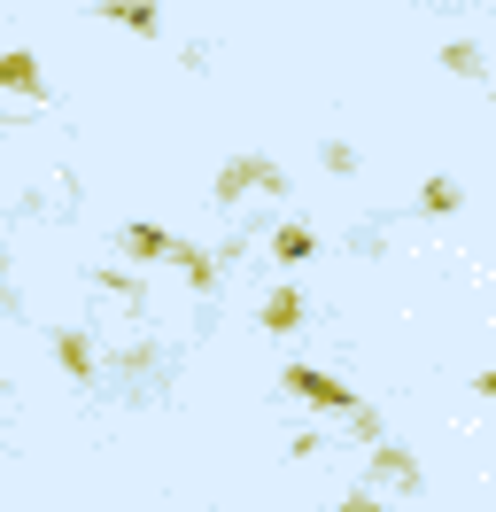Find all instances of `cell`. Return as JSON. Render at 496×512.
Returning <instances> with one entry per match:
<instances>
[{"instance_id": "obj_3", "label": "cell", "mask_w": 496, "mask_h": 512, "mask_svg": "<svg viewBox=\"0 0 496 512\" xmlns=\"http://www.w3.org/2000/svg\"><path fill=\"white\" fill-rule=\"evenodd\" d=\"M295 319H303V295H272V303H264V326H272V334H287Z\"/></svg>"}, {"instance_id": "obj_8", "label": "cell", "mask_w": 496, "mask_h": 512, "mask_svg": "<svg viewBox=\"0 0 496 512\" xmlns=\"http://www.w3.org/2000/svg\"><path fill=\"white\" fill-rule=\"evenodd\" d=\"M179 264H186V280H194V288H217V264H210V256H194V249H186Z\"/></svg>"}, {"instance_id": "obj_5", "label": "cell", "mask_w": 496, "mask_h": 512, "mask_svg": "<svg viewBox=\"0 0 496 512\" xmlns=\"http://www.w3.org/2000/svg\"><path fill=\"white\" fill-rule=\"evenodd\" d=\"M380 474H388V481H403V489H419V466H411L403 450H380Z\"/></svg>"}, {"instance_id": "obj_2", "label": "cell", "mask_w": 496, "mask_h": 512, "mask_svg": "<svg viewBox=\"0 0 496 512\" xmlns=\"http://www.w3.org/2000/svg\"><path fill=\"white\" fill-rule=\"evenodd\" d=\"M0 86H8V94L47 101V78H39V63H31V55H0Z\"/></svg>"}, {"instance_id": "obj_9", "label": "cell", "mask_w": 496, "mask_h": 512, "mask_svg": "<svg viewBox=\"0 0 496 512\" xmlns=\"http://www.w3.org/2000/svg\"><path fill=\"white\" fill-rule=\"evenodd\" d=\"M55 357L70 365V373H86V342H78V334H55Z\"/></svg>"}, {"instance_id": "obj_10", "label": "cell", "mask_w": 496, "mask_h": 512, "mask_svg": "<svg viewBox=\"0 0 496 512\" xmlns=\"http://www.w3.org/2000/svg\"><path fill=\"white\" fill-rule=\"evenodd\" d=\"M341 512H380V497H365V489H357V497H349Z\"/></svg>"}, {"instance_id": "obj_7", "label": "cell", "mask_w": 496, "mask_h": 512, "mask_svg": "<svg viewBox=\"0 0 496 512\" xmlns=\"http://www.w3.org/2000/svg\"><path fill=\"white\" fill-rule=\"evenodd\" d=\"M124 249H132V256H163L171 241H163V233H148V225H132V233H124Z\"/></svg>"}, {"instance_id": "obj_1", "label": "cell", "mask_w": 496, "mask_h": 512, "mask_svg": "<svg viewBox=\"0 0 496 512\" xmlns=\"http://www.w3.org/2000/svg\"><path fill=\"white\" fill-rule=\"evenodd\" d=\"M287 396H310V404H326V412H357V396H349L334 373H310V365H287Z\"/></svg>"}, {"instance_id": "obj_4", "label": "cell", "mask_w": 496, "mask_h": 512, "mask_svg": "<svg viewBox=\"0 0 496 512\" xmlns=\"http://www.w3.org/2000/svg\"><path fill=\"white\" fill-rule=\"evenodd\" d=\"M310 249H318V241H310L303 225H287V233H279V264H303Z\"/></svg>"}, {"instance_id": "obj_6", "label": "cell", "mask_w": 496, "mask_h": 512, "mask_svg": "<svg viewBox=\"0 0 496 512\" xmlns=\"http://www.w3.org/2000/svg\"><path fill=\"white\" fill-rule=\"evenodd\" d=\"M419 202H427V210H458V179H427Z\"/></svg>"}]
</instances>
